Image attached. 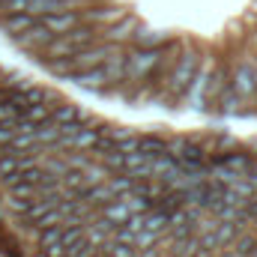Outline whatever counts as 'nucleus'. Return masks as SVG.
I'll return each instance as SVG.
<instances>
[{"mask_svg":"<svg viewBox=\"0 0 257 257\" xmlns=\"http://www.w3.org/2000/svg\"><path fill=\"white\" fill-rule=\"evenodd\" d=\"M105 69V75H108V84L117 90V87H123L126 84V45H117L111 54H108V60L102 63Z\"/></svg>","mask_w":257,"mask_h":257,"instance_id":"nucleus-9","label":"nucleus"},{"mask_svg":"<svg viewBox=\"0 0 257 257\" xmlns=\"http://www.w3.org/2000/svg\"><path fill=\"white\" fill-rule=\"evenodd\" d=\"M12 138H15V123H6V120H0V147H6Z\"/></svg>","mask_w":257,"mask_h":257,"instance_id":"nucleus-26","label":"nucleus"},{"mask_svg":"<svg viewBox=\"0 0 257 257\" xmlns=\"http://www.w3.org/2000/svg\"><path fill=\"white\" fill-rule=\"evenodd\" d=\"M0 230H3V224H0Z\"/></svg>","mask_w":257,"mask_h":257,"instance_id":"nucleus-30","label":"nucleus"},{"mask_svg":"<svg viewBox=\"0 0 257 257\" xmlns=\"http://www.w3.org/2000/svg\"><path fill=\"white\" fill-rule=\"evenodd\" d=\"M36 18L30 12H9V15H0V33H6V39H15L18 33H24Z\"/></svg>","mask_w":257,"mask_h":257,"instance_id":"nucleus-11","label":"nucleus"},{"mask_svg":"<svg viewBox=\"0 0 257 257\" xmlns=\"http://www.w3.org/2000/svg\"><path fill=\"white\" fill-rule=\"evenodd\" d=\"M6 93H9V87H6V84H0V102L6 99Z\"/></svg>","mask_w":257,"mask_h":257,"instance_id":"nucleus-28","label":"nucleus"},{"mask_svg":"<svg viewBox=\"0 0 257 257\" xmlns=\"http://www.w3.org/2000/svg\"><path fill=\"white\" fill-rule=\"evenodd\" d=\"M171 39H174V33H165V30H156V27H147V24L141 21L128 45H141V48H162V45H168Z\"/></svg>","mask_w":257,"mask_h":257,"instance_id":"nucleus-10","label":"nucleus"},{"mask_svg":"<svg viewBox=\"0 0 257 257\" xmlns=\"http://www.w3.org/2000/svg\"><path fill=\"white\" fill-rule=\"evenodd\" d=\"M242 227H245V221H221V218H218V227H215V242H218V248H227V245L239 236Z\"/></svg>","mask_w":257,"mask_h":257,"instance_id":"nucleus-17","label":"nucleus"},{"mask_svg":"<svg viewBox=\"0 0 257 257\" xmlns=\"http://www.w3.org/2000/svg\"><path fill=\"white\" fill-rule=\"evenodd\" d=\"M251 9H254V12H257V0H254V3H251Z\"/></svg>","mask_w":257,"mask_h":257,"instance_id":"nucleus-29","label":"nucleus"},{"mask_svg":"<svg viewBox=\"0 0 257 257\" xmlns=\"http://www.w3.org/2000/svg\"><path fill=\"white\" fill-rule=\"evenodd\" d=\"M99 215H105L108 221H114V224H126L128 215H132V209H128V203L123 200V197H114V200H108L105 206H99L96 209Z\"/></svg>","mask_w":257,"mask_h":257,"instance_id":"nucleus-13","label":"nucleus"},{"mask_svg":"<svg viewBox=\"0 0 257 257\" xmlns=\"http://www.w3.org/2000/svg\"><path fill=\"white\" fill-rule=\"evenodd\" d=\"M51 120L60 123V126H63V123H75V120H84V111H81V105L60 99V102L51 108Z\"/></svg>","mask_w":257,"mask_h":257,"instance_id":"nucleus-15","label":"nucleus"},{"mask_svg":"<svg viewBox=\"0 0 257 257\" xmlns=\"http://www.w3.org/2000/svg\"><path fill=\"white\" fill-rule=\"evenodd\" d=\"M51 39H54V33H51V30L36 18L24 33H18V36L12 39V45H15V48H21V51H27V54L33 57V54H42V51H45V45H48Z\"/></svg>","mask_w":257,"mask_h":257,"instance_id":"nucleus-4","label":"nucleus"},{"mask_svg":"<svg viewBox=\"0 0 257 257\" xmlns=\"http://www.w3.org/2000/svg\"><path fill=\"white\" fill-rule=\"evenodd\" d=\"M200 60H203V51L194 48L192 42H183V48H180V54H177V63L171 66V72H168V78H165V84H162V96L171 99V108H177V102L186 99L194 75H197V69H200Z\"/></svg>","mask_w":257,"mask_h":257,"instance_id":"nucleus-1","label":"nucleus"},{"mask_svg":"<svg viewBox=\"0 0 257 257\" xmlns=\"http://www.w3.org/2000/svg\"><path fill=\"white\" fill-rule=\"evenodd\" d=\"M251 257H254V254H251Z\"/></svg>","mask_w":257,"mask_h":257,"instance_id":"nucleus-31","label":"nucleus"},{"mask_svg":"<svg viewBox=\"0 0 257 257\" xmlns=\"http://www.w3.org/2000/svg\"><path fill=\"white\" fill-rule=\"evenodd\" d=\"M168 227H171V212H165V209H159V206H153L147 215H144V230H156V233H168Z\"/></svg>","mask_w":257,"mask_h":257,"instance_id":"nucleus-18","label":"nucleus"},{"mask_svg":"<svg viewBox=\"0 0 257 257\" xmlns=\"http://www.w3.org/2000/svg\"><path fill=\"white\" fill-rule=\"evenodd\" d=\"M24 117L33 120V123H45V120H51V105L48 102H36V105H30L24 111Z\"/></svg>","mask_w":257,"mask_h":257,"instance_id":"nucleus-22","label":"nucleus"},{"mask_svg":"<svg viewBox=\"0 0 257 257\" xmlns=\"http://www.w3.org/2000/svg\"><path fill=\"white\" fill-rule=\"evenodd\" d=\"M6 192H9V197H24V200H33V197H39V186H33V183H15V186H9Z\"/></svg>","mask_w":257,"mask_h":257,"instance_id":"nucleus-23","label":"nucleus"},{"mask_svg":"<svg viewBox=\"0 0 257 257\" xmlns=\"http://www.w3.org/2000/svg\"><path fill=\"white\" fill-rule=\"evenodd\" d=\"M60 141V123H54V120H45V123H36V144L48 153L54 144Z\"/></svg>","mask_w":257,"mask_h":257,"instance_id":"nucleus-16","label":"nucleus"},{"mask_svg":"<svg viewBox=\"0 0 257 257\" xmlns=\"http://www.w3.org/2000/svg\"><path fill=\"white\" fill-rule=\"evenodd\" d=\"M33 236H36V248H48V245H54V242H60V236H63V224H51V227H39V230H33Z\"/></svg>","mask_w":257,"mask_h":257,"instance_id":"nucleus-20","label":"nucleus"},{"mask_svg":"<svg viewBox=\"0 0 257 257\" xmlns=\"http://www.w3.org/2000/svg\"><path fill=\"white\" fill-rule=\"evenodd\" d=\"M81 12H84V21H90L96 27H108L120 15H126L128 9H123V6H96V9H81Z\"/></svg>","mask_w":257,"mask_h":257,"instance_id":"nucleus-12","label":"nucleus"},{"mask_svg":"<svg viewBox=\"0 0 257 257\" xmlns=\"http://www.w3.org/2000/svg\"><path fill=\"white\" fill-rule=\"evenodd\" d=\"M126 227H132L135 233H138V230H144V212H132V215H128V221H126Z\"/></svg>","mask_w":257,"mask_h":257,"instance_id":"nucleus-27","label":"nucleus"},{"mask_svg":"<svg viewBox=\"0 0 257 257\" xmlns=\"http://www.w3.org/2000/svg\"><path fill=\"white\" fill-rule=\"evenodd\" d=\"M63 81H66V84H75V87H78V90H84V93H96V96H108V93H114V87L108 84V75H105V69H102V66L69 72Z\"/></svg>","mask_w":257,"mask_h":257,"instance_id":"nucleus-3","label":"nucleus"},{"mask_svg":"<svg viewBox=\"0 0 257 257\" xmlns=\"http://www.w3.org/2000/svg\"><path fill=\"white\" fill-rule=\"evenodd\" d=\"M117 150H120V153H135V150H141V135L132 132L128 138H120V141H117Z\"/></svg>","mask_w":257,"mask_h":257,"instance_id":"nucleus-24","label":"nucleus"},{"mask_svg":"<svg viewBox=\"0 0 257 257\" xmlns=\"http://www.w3.org/2000/svg\"><path fill=\"white\" fill-rule=\"evenodd\" d=\"M165 54V45L162 48H141V45H126V84L132 90H144L150 75L156 72V66Z\"/></svg>","mask_w":257,"mask_h":257,"instance_id":"nucleus-2","label":"nucleus"},{"mask_svg":"<svg viewBox=\"0 0 257 257\" xmlns=\"http://www.w3.org/2000/svg\"><path fill=\"white\" fill-rule=\"evenodd\" d=\"M54 36H63V33H69L75 24H81L84 21V12L81 9H63V12H51V15H42L39 18Z\"/></svg>","mask_w":257,"mask_h":257,"instance_id":"nucleus-8","label":"nucleus"},{"mask_svg":"<svg viewBox=\"0 0 257 257\" xmlns=\"http://www.w3.org/2000/svg\"><path fill=\"white\" fill-rule=\"evenodd\" d=\"M117 45L114 42H105V39H99V42H90V45H84V48H78L75 54H72V66H75V72L78 69H93V66H102L108 60V54L114 51Z\"/></svg>","mask_w":257,"mask_h":257,"instance_id":"nucleus-6","label":"nucleus"},{"mask_svg":"<svg viewBox=\"0 0 257 257\" xmlns=\"http://www.w3.org/2000/svg\"><path fill=\"white\" fill-rule=\"evenodd\" d=\"M165 239H171V236L156 233V230H138V236H135V248H138V251H144V248H156V245H162Z\"/></svg>","mask_w":257,"mask_h":257,"instance_id":"nucleus-21","label":"nucleus"},{"mask_svg":"<svg viewBox=\"0 0 257 257\" xmlns=\"http://www.w3.org/2000/svg\"><path fill=\"white\" fill-rule=\"evenodd\" d=\"M18 117H21V114L15 111V105H12L9 99H3V102H0V120H6V123H15Z\"/></svg>","mask_w":257,"mask_h":257,"instance_id":"nucleus-25","label":"nucleus"},{"mask_svg":"<svg viewBox=\"0 0 257 257\" xmlns=\"http://www.w3.org/2000/svg\"><path fill=\"white\" fill-rule=\"evenodd\" d=\"M230 87L239 93L242 102L257 99V75H254V60H239L230 69Z\"/></svg>","mask_w":257,"mask_h":257,"instance_id":"nucleus-5","label":"nucleus"},{"mask_svg":"<svg viewBox=\"0 0 257 257\" xmlns=\"http://www.w3.org/2000/svg\"><path fill=\"white\" fill-rule=\"evenodd\" d=\"M230 248H233V254L236 257H251L254 254V248H257V233L254 230H239V236L230 242Z\"/></svg>","mask_w":257,"mask_h":257,"instance_id":"nucleus-19","label":"nucleus"},{"mask_svg":"<svg viewBox=\"0 0 257 257\" xmlns=\"http://www.w3.org/2000/svg\"><path fill=\"white\" fill-rule=\"evenodd\" d=\"M141 153H144L147 159H156V156L168 153V138L159 135V132H144V135H141Z\"/></svg>","mask_w":257,"mask_h":257,"instance_id":"nucleus-14","label":"nucleus"},{"mask_svg":"<svg viewBox=\"0 0 257 257\" xmlns=\"http://www.w3.org/2000/svg\"><path fill=\"white\" fill-rule=\"evenodd\" d=\"M138 15L135 12H126V15H120L114 24H108V27H102V39L105 42H114V45H128L132 42V36H135V30H138Z\"/></svg>","mask_w":257,"mask_h":257,"instance_id":"nucleus-7","label":"nucleus"}]
</instances>
